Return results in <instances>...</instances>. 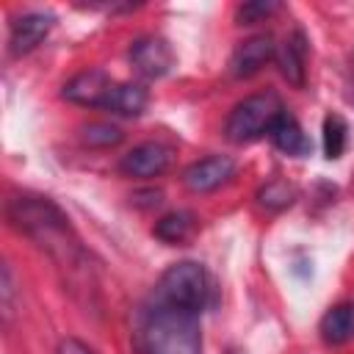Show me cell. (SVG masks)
<instances>
[{
	"mask_svg": "<svg viewBox=\"0 0 354 354\" xmlns=\"http://www.w3.org/2000/svg\"><path fill=\"white\" fill-rule=\"evenodd\" d=\"M277 53V44H274V36L271 33H257L246 41H241L230 58V72L235 77H252L257 75Z\"/></svg>",
	"mask_w": 354,
	"mask_h": 354,
	"instance_id": "10",
	"label": "cell"
},
{
	"mask_svg": "<svg viewBox=\"0 0 354 354\" xmlns=\"http://www.w3.org/2000/svg\"><path fill=\"white\" fill-rule=\"evenodd\" d=\"M171 163V149L160 141H144L138 147H133L130 152L122 155L119 160V171L124 177H158L169 169Z\"/></svg>",
	"mask_w": 354,
	"mask_h": 354,
	"instance_id": "6",
	"label": "cell"
},
{
	"mask_svg": "<svg viewBox=\"0 0 354 354\" xmlns=\"http://www.w3.org/2000/svg\"><path fill=\"white\" fill-rule=\"evenodd\" d=\"M136 354H199V313L158 301L144 307L133 329Z\"/></svg>",
	"mask_w": 354,
	"mask_h": 354,
	"instance_id": "1",
	"label": "cell"
},
{
	"mask_svg": "<svg viewBox=\"0 0 354 354\" xmlns=\"http://www.w3.org/2000/svg\"><path fill=\"white\" fill-rule=\"evenodd\" d=\"M155 299L166 301L171 307H180V310L202 313V307L210 299V277H207L205 266H199L194 260L169 266L155 288Z\"/></svg>",
	"mask_w": 354,
	"mask_h": 354,
	"instance_id": "3",
	"label": "cell"
},
{
	"mask_svg": "<svg viewBox=\"0 0 354 354\" xmlns=\"http://www.w3.org/2000/svg\"><path fill=\"white\" fill-rule=\"evenodd\" d=\"M277 8H279V3H274V0H249V3L238 6L235 22L238 25H254V22H263L266 17H271Z\"/></svg>",
	"mask_w": 354,
	"mask_h": 354,
	"instance_id": "19",
	"label": "cell"
},
{
	"mask_svg": "<svg viewBox=\"0 0 354 354\" xmlns=\"http://www.w3.org/2000/svg\"><path fill=\"white\" fill-rule=\"evenodd\" d=\"M268 136H271L274 147L282 149L285 155H296V158H301V155H310V149H313L307 133L301 130V124L296 122V116H290L288 111L274 122V127H271Z\"/></svg>",
	"mask_w": 354,
	"mask_h": 354,
	"instance_id": "12",
	"label": "cell"
},
{
	"mask_svg": "<svg viewBox=\"0 0 354 354\" xmlns=\"http://www.w3.org/2000/svg\"><path fill=\"white\" fill-rule=\"evenodd\" d=\"M346 133H348V127H346V122H343L337 113H329V116L324 119V152H326L329 160H335V158L343 155L346 138H348Z\"/></svg>",
	"mask_w": 354,
	"mask_h": 354,
	"instance_id": "16",
	"label": "cell"
},
{
	"mask_svg": "<svg viewBox=\"0 0 354 354\" xmlns=\"http://www.w3.org/2000/svg\"><path fill=\"white\" fill-rule=\"evenodd\" d=\"M232 174H235V160L232 158L210 155V158H202V160L191 163L183 171V185L194 194H207V191L221 188L227 180H232Z\"/></svg>",
	"mask_w": 354,
	"mask_h": 354,
	"instance_id": "8",
	"label": "cell"
},
{
	"mask_svg": "<svg viewBox=\"0 0 354 354\" xmlns=\"http://www.w3.org/2000/svg\"><path fill=\"white\" fill-rule=\"evenodd\" d=\"M130 64L136 66V72L147 80L163 77L171 66H174V53L169 47L166 39L160 36H141L130 44Z\"/></svg>",
	"mask_w": 354,
	"mask_h": 354,
	"instance_id": "5",
	"label": "cell"
},
{
	"mask_svg": "<svg viewBox=\"0 0 354 354\" xmlns=\"http://www.w3.org/2000/svg\"><path fill=\"white\" fill-rule=\"evenodd\" d=\"M274 58H277V64H279L282 77H285L290 86L301 88L304 80H307V41H304L301 30H293V33L277 47Z\"/></svg>",
	"mask_w": 354,
	"mask_h": 354,
	"instance_id": "11",
	"label": "cell"
},
{
	"mask_svg": "<svg viewBox=\"0 0 354 354\" xmlns=\"http://www.w3.org/2000/svg\"><path fill=\"white\" fill-rule=\"evenodd\" d=\"M152 232L163 243H183L194 232V213H188V210H171V213H166V216L158 218V224H155Z\"/></svg>",
	"mask_w": 354,
	"mask_h": 354,
	"instance_id": "15",
	"label": "cell"
},
{
	"mask_svg": "<svg viewBox=\"0 0 354 354\" xmlns=\"http://www.w3.org/2000/svg\"><path fill=\"white\" fill-rule=\"evenodd\" d=\"M6 213H8L11 224L19 232H25L28 238H33L58 263L72 266L75 257L80 254V246H77V238H75V232L69 227V218L47 196L17 194V196L8 199Z\"/></svg>",
	"mask_w": 354,
	"mask_h": 354,
	"instance_id": "2",
	"label": "cell"
},
{
	"mask_svg": "<svg viewBox=\"0 0 354 354\" xmlns=\"http://www.w3.org/2000/svg\"><path fill=\"white\" fill-rule=\"evenodd\" d=\"M58 354H94V351H91L86 343H80V340H75V337H66V340H61Z\"/></svg>",
	"mask_w": 354,
	"mask_h": 354,
	"instance_id": "20",
	"label": "cell"
},
{
	"mask_svg": "<svg viewBox=\"0 0 354 354\" xmlns=\"http://www.w3.org/2000/svg\"><path fill=\"white\" fill-rule=\"evenodd\" d=\"M149 94L141 83H116L102 105V111L119 113V116H141L147 111Z\"/></svg>",
	"mask_w": 354,
	"mask_h": 354,
	"instance_id": "13",
	"label": "cell"
},
{
	"mask_svg": "<svg viewBox=\"0 0 354 354\" xmlns=\"http://www.w3.org/2000/svg\"><path fill=\"white\" fill-rule=\"evenodd\" d=\"M116 86V80L102 72V69H86L80 75H75L72 80H66L64 86V100L75 102V105H83V108H102L111 88Z\"/></svg>",
	"mask_w": 354,
	"mask_h": 354,
	"instance_id": "7",
	"label": "cell"
},
{
	"mask_svg": "<svg viewBox=\"0 0 354 354\" xmlns=\"http://www.w3.org/2000/svg\"><path fill=\"white\" fill-rule=\"evenodd\" d=\"M83 141L88 147H113L122 141V130L108 122H91L83 127Z\"/></svg>",
	"mask_w": 354,
	"mask_h": 354,
	"instance_id": "18",
	"label": "cell"
},
{
	"mask_svg": "<svg viewBox=\"0 0 354 354\" xmlns=\"http://www.w3.org/2000/svg\"><path fill=\"white\" fill-rule=\"evenodd\" d=\"M285 113L282 100L274 91H263V94H252L246 100H241L224 124V133L232 144H249L257 141L260 136L271 133L274 122Z\"/></svg>",
	"mask_w": 354,
	"mask_h": 354,
	"instance_id": "4",
	"label": "cell"
},
{
	"mask_svg": "<svg viewBox=\"0 0 354 354\" xmlns=\"http://www.w3.org/2000/svg\"><path fill=\"white\" fill-rule=\"evenodd\" d=\"M324 343L329 346H337V343H346L354 332V307L351 304H335L324 313L321 318V326H318Z\"/></svg>",
	"mask_w": 354,
	"mask_h": 354,
	"instance_id": "14",
	"label": "cell"
},
{
	"mask_svg": "<svg viewBox=\"0 0 354 354\" xmlns=\"http://www.w3.org/2000/svg\"><path fill=\"white\" fill-rule=\"evenodd\" d=\"M55 17L50 11H25L11 22V36H8V47L14 55H25L30 50H36L47 33L53 30Z\"/></svg>",
	"mask_w": 354,
	"mask_h": 354,
	"instance_id": "9",
	"label": "cell"
},
{
	"mask_svg": "<svg viewBox=\"0 0 354 354\" xmlns=\"http://www.w3.org/2000/svg\"><path fill=\"white\" fill-rule=\"evenodd\" d=\"M257 199H260V205L268 207V210H282V207H288V205L296 199V188L288 185L285 180H271L266 188H260Z\"/></svg>",
	"mask_w": 354,
	"mask_h": 354,
	"instance_id": "17",
	"label": "cell"
}]
</instances>
